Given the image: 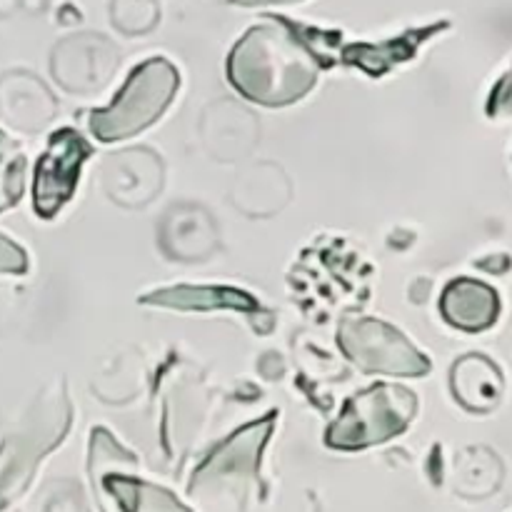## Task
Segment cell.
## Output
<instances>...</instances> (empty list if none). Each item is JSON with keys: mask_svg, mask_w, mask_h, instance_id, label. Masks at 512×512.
<instances>
[{"mask_svg": "<svg viewBox=\"0 0 512 512\" xmlns=\"http://www.w3.org/2000/svg\"><path fill=\"white\" fill-rule=\"evenodd\" d=\"M320 75L313 50L285 23L250 28L228 58V78L243 98L260 105H288L308 95Z\"/></svg>", "mask_w": 512, "mask_h": 512, "instance_id": "1", "label": "cell"}, {"mask_svg": "<svg viewBox=\"0 0 512 512\" xmlns=\"http://www.w3.org/2000/svg\"><path fill=\"white\" fill-rule=\"evenodd\" d=\"M73 420L65 383L45 388L23 418L0 440V510L10 508L30 488L40 460L63 443Z\"/></svg>", "mask_w": 512, "mask_h": 512, "instance_id": "2", "label": "cell"}, {"mask_svg": "<svg viewBox=\"0 0 512 512\" xmlns=\"http://www.w3.org/2000/svg\"><path fill=\"white\" fill-rule=\"evenodd\" d=\"M180 85L178 70L165 58L145 60L133 70L118 98L103 110H95L90 130L103 143L125 140L153 125L173 100Z\"/></svg>", "mask_w": 512, "mask_h": 512, "instance_id": "3", "label": "cell"}, {"mask_svg": "<svg viewBox=\"0 0 512 512\" xmlns=\"http://www.w3.org/2000/svg\"><path fill=\"white\" fill-rule=\"evenodd\" d=\"M418 415V398L403 385L380 383L345 403L343 413L328 428V445L335 450H363L403 433Z\"/></svg>", "mask_w": 512, "mask_h": 512, "instance_id": "4", "label": "cell"}, {"mask_svg": "<svg viewBox=\"0 0 512 512\" xmlns=\"http://www.w3.org/2000/svg\"><path fill=\"white\" fill-rule=\"evenodd\" d=\"M338 343L350 363L365 373L380 375H425L430 360L393 325L375 318H348L343 320Z\"/></svg>", "mask_w": 512, "mask_h": 512, "instance_id": "5", "label": "cell"}, {"mask_svg": "<svg viewBox=\"0 0 512 512\" xmlns=\"http://www.w3.org/2000/svg\"><path fill=\"white\" fill-rule=\"evenodd\" d=\"M275 415H265L258 423H250L220 443L195 470L190 480L193 495L235 493L240 495L250 483L258 480L260 455L273 433Z\"/></svg>", "mask_w": 512, "mask_h": 512, "instance_id": "6", "label": "cell"}, {"mask_svg": "<svg viewBox=\"0 0 512 512\" xmlns=\"http://www.w3.org/2000/svg\"><path fill=\"white\" fill-rule=\"evenodd\" d=\"M88 155L90 145L80 133L70 128L53 133L48 148L35 165L33 205L40 218L50 220L73 198L80 168H83Z\"/></svg>", "mask_w": 512, "mask_h": 512, "instance_id": "7", "label": "cell"}, {"mask_svg": "<svg viewBox=\"0 0 512 512\" xmlns=\"http://www.w3.org/2000/svg\"><path fill=\"white\" fill-rule=\"evenodd\" d=\"M440 313L445 323L465 333H480L493 328L500 315V298L490 285L473 278H458L448 283L440 298Z\"/></svg>", "mask_w": 512, "mask_h": 512, "instance_id": "8", "label": "cell"}, {"mask_svg": "<svg viewBox=\"0 0 512 512\" xmlns=\"http://www.w3.org/2000/svg\"><path fill=\"white\" fill-rule=\"evenodd\" d=\"M453 393L473 413H488L500 403V370L483 355H465L453 368Z\"/></svg>", "mask_w": 512, "mask_h": 512, "instance_id": "9", "label": "cell"}, {"mask_svg": "<svg viewBox=\"0 0 512 512\" xmlns=\"http://www.w3.org/2000/svg\"><path fill=\"white\" fill-rule=\"evenodd\" d=\"M143 303L163 305V308L178 310H215V308H235V310H255V300L240 290L230 288H170L158 290L153 295H145Z\"/></svg>", "mask_w": 512, "mask_h": 512, "instance_id": "10", "label": "cell"}, {"mask_svg": "<svg viewBox=\"0 0 512 512\" xmlns=\"http://www.w3.org/2000/svg\"><path fill=\"white\" fill-rule=\"evenodd\" d=\"M435 30H438V25L413 30V33L403 35V38L398 40H390V43L385 45H350V48L345 50V60L360 65V68L368 70V73L380 75L385 73L390 65L398 63V60H408L410 55H413V50L418 48L430 33H435Z\"/></svg>", "mask_w": 512, "mask_h": 512, "instance_id": "11", "label": "cell"}, {"mask_svg": "<svg viewBox=\"0 0 512 512\" xmlns=\"http://www.w3.org/2000/svg\"><path fill=\"white\" fill-rule=\"evenodd\" d=\"M25 155L15 140L0 130V213L13 208L23 198Z\"/></svg>", "mask_w": 512, "mask_h": 512, "instance_id": "12", "label": "cell"}, {"mask_svg": "<svg viewBox=\"0 0 512 512\" xmlns=\"http://www.w3.org/2000/svg\"><path fill=\"white\" fill-rule=\"evenodd\" d=\"M488 115L490 118H508V115H512V68L498 80V85L490 93Z\"/></svg>", "mask_w": 512, "mask_h": 512, "instance_id": "13", "label": "cell"}, {"mask_svg": "<svg viewBox=\"0 0 512 512\" xmlns=\"http://www.w3.org/2000/svg\"><path fill=\"white\" fill-rule=\"evenodd\" d=\"M25 270H28V258H25L23 248L0 235V273L20 275Z\"/></svg>", "mask_w": 512, "mask_h": 512, "instance_id": "14", "label": "cell"}, {"mask_svg": "<svg viewBox=\"0 0 512 512\" xmlns=\"http://www.w3.org/2000/svg\"><path fill=\"white\" fill-rule=\"evenodd\" d=\"M233 3L255 8V5H288V3H300V0H233Z\"/></svg>", "mask_w": 512, "mask_h": 512, "instance_id": "15", "label": "cell"}]
</instances>
